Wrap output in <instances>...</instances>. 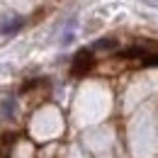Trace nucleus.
<instances>
[{"instance_id": "1", "label": "nucleus", "mask_w": 158, "mask_h": 158, "mask_svg": "<svg viewBox=\"0 0 158 158\" xmlns=\"http://www.w3.org/2000/svg\"><path fill=\"white\" fill-rule=\"evenodd\" d=\"M93 66H95L93 51H90V49H80L78 54L73 56V61H71V73H73V76H85V73L93 71Z\"/></svg>"}, {"instance_id": "2", "label": "nucleus", "mask_w": 158, "mask_h": 158, "mask_svg": "<svg viewBox=\"0 0 158 158\" xmlns=\"http://www.w3.org/2000/svg\"><path fill=\"white\" fill-rule=\"evenodd\" d=\"M24 27V20L22 17H10V20L0 22V34H15Z\"/></svg>"}, {"instance_id": "3", "label": "nucleus", "mask_w": 158, "mask_h": 158, "mask_svg": "<svg viewBox=\"0 0 158 158\" xmlns=\"http://www.w3.org/2000/svg\"><path fill=\"white\" fill-rule=\"evenodd\" d=\"M93 49H95V51H112V49H117V39H112V37L98 39L93 44Z\"/></svg>"}, {"instance_id": "4", "label": "nucleus", "mask_w": 158, "mask_h": 158, "mask_svg": "<svg viewBox=\"0 0 158 158\" xmlns=\"http://www.w3.org/2000/svg\"><path fill=\"white\" fill-rule=\"evenodd\" d=\"M143 66H158V51H148L143 59H141Z\"/></svg>"}]
</instances>
